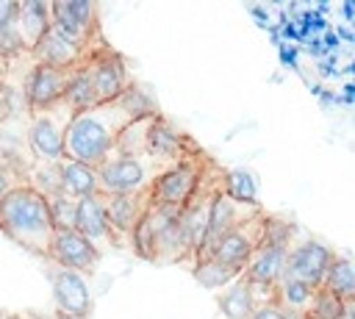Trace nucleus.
I'll return each instance as SVG.
<instances>
[{
  "label": "nucleus",
  "mask_w": 355,
  "mask_h": 319,
  "mask_svg": "<svg viewBox=\"0 0 355 319\" xmlns=\"http://www.w3.org/2000/svg\"><path fill=\"white\" fill-rule=\"evenodd\" d=\"M50 219L55 230H75L78 227V200L69 194H55L47 200Z\"/></svg>",
  "instance_id": "nucleus-29"
},
{
  "label": "nucleus",
  "mask_w": 355,
  "mask_h": 319,
  "mask_svg": "<svg viewBox=\"0 0 355 319\" xmlns=\"http://www.w3.org/2000/svg\"><path fill=\"white\" fill-rule=\"evenodd\" d=\"M258 214H263L261 202H241V200L225 194V189H222L216 194V200H214V211H211V222H208V236H205V244L197 252V261H208L225 236H230L236 227H241L244 222L255 219Z\"/></svg>",
  "instance_id": "nucleus-9"
},
{
  "label": "nucleus",
  "mask_w": 355,
  "mask_h": 319,
  "mask_svg": "<svg viewBox=\"0 0 355 319\" xmlns=\"http://www.w3.org/2000/svg\"><path fill=\"white\" fill-rule=\"evenodd\" d=\"M153 119H155V117H147V119H136V122H130V125L119 133V139H116L114 150L108 153V158L144 155V153H147V133H150Z\"/></svg>",
  "instance_id": "nucleus-25"
},
{
  "label": "nucleus",
  "mask_w": 355,
  "mask_h": 319,
  "mask_svg": "<svg viewBox=\"0 0 355 319\" xmlns=\"http://www.w3.org/2000/svg\"><path fill=\"white\" fill-rule=\"evenodd\" d=\"M225 194L241 202H258V183L241 166H225Z\"/></svg>",
  "instance_id": "nucleus-28"
},
{
  "label": "nucleus",
  "mask_w": 355,
  "mask_h": 319,
  "mask_svg": "<svg viewBox=\"0 0 355 319\" xmlns=\"http://www.w3.org/2000/svg\"><path fill=\"white\" fill-rule=\"evenodd\" d=\"M19 53L28 55V50H25V44H22V36H19L17 25L3 28V31H0V61H8V58H14V55H19Z\"/></svg>",
  "instance_id": "nucleus-31"
},
{
  "label": "nucleus",
  "mask_w": 355,
  "mask_h": 319,
  "mask_svg": "<svg viewBox=\"0 0 355 319\" xmlns=\"http://www.w3.org/2000/svg\"><path fill=\"white\" fill-rule=\"evenodd\" d=\"M341 319H355V300L344 302V316Z\"/></svg>",
  "instance_id": "nucleus-35"
},
{
  "label": "nucleus",
  "mask_w": 355,
  "mask_h": 319,
  "mask_svg": "<svg viewBox=\"0 0 355 319\" xmlns=\"http://www.w3.org/2000/svg\"><path fill=\"white\" fill-rule=\"evenodd\" d=\"M100 255H108L111 250H116V239L114 230L108 225L105 216V205H103V194L78 200V227H75Z\"/></svg>",
  "instance_id": "nucleus-17"
},
{
  "label": "nucleus",
  "mask_w": 355,
  "mask_h": 319,
  "mask_svg": "<svg viewBox=\"0 0 355 319\" xmlns=\"http://www.w3.org/2000/svg\"><path fill=\"white\" fill-rule=\"evenodd\" d=\"M103 205H105V216H108V225H111L114 239H116V250L119 247L130 250V236H133L136 225L144 219V214L150 211L153 194L150 191H141V194H114V197L103 194Z\"/></svg>",
  "instance_id": "nucleus-13"
},
{
  "label": "nucleus",
  "mask_w": 355,
  "mask_h": 319,
  "mask_svg": "<svg viewBox=\"0 0 355 319\" xmlns=\"http://www.w3.org/2000/svg\"><path fill=\"white\" fill-rule=\"evenodd\" d=\"M316 291H319V288H313V286H308V283H302V280H297V277H291V275H283V277L275 283V302H277L280 308H286L288 313L305 319L308 311H311V302H313Z\"/></svg>",
  "instance_id": "nucleus-22"
},
{
  "label": "nucleus",
  "mask_w": 355,
  "mask_h": 319,
  "mask_svg": "<svg viewBox=\"0 0 355 319\" xmlns=\"http://www.w3.org/2000/svg\"><path fill=\"white\" fill-rule=\"evenodd\" d=\"M222 189H225V166L211 155L208 164H205V172L200 178V183L194 189V194L189 197V202L180 211V230H183L186 244H189V252H191V269H194V261H197L200 247L205 244L208 222H211V211H214V200H216V194Z\"/></svg>",
  "instance_id": "nucleus-4"
},
{
  "label": "nucleus",
  "mask_w": 355,
  "mask_h": 319,
  "mask_svg": "<svg viewBox=\"0 0 355 319\" xmlns=\"http://www.w3.org/2000/svg\"><path fill=\"white\" fill-rule=\"evenodd\" d=\"M202 147L172 119H166L164 114H158L150 125V133H147V155L155 158L158 164H164L166 169L178 166L180 161H186L189 155L200 153Z\"/></svg>",
  "instance_id": "nucleus-11"
},
{
  "label": "nucleus",
  "mask_w": 355,
  "mask_h": 319,
  "mask_svg": "<svg viewBox=\"0 0 355 319\" xmlns=\"http://www.w3.org/2000/svg\"><path fill=\"white\" fill-rule=\"evenodd\" d=\"M166 172L164 164L155 158L144 155H128V158H105L97 166L100 178V194L114 197V194H141L150 191L153 183Z\"/></svg>",
  "instance_id": "nucleus-6"
},
{
  "label": "nucleus",
  "mask_w": 355,
  "mask_h": 319,
  "mask_svg": "<svg viewBox=\"0 0 355 319\" xmlns=\"http://www.w3.org/2000/svg\"><path fill=\"white\" fill-rule=\"evenodd\" d=\"M208 158H211V153L200 150V153L189 155L186 161H180L178 166L166 169V172L153 183V189H150L153 202H155V205H178V208H183V205L189 202V197L194 194L200 178H202Z\"/></svg>",
  "instance_id": "nucleus-8"
},
{
  "label": "nucleus",
  "mask_w": 355,
  "mask_h": 319,
  "mask_svg": "<svg viewBox=\"0 0 355 319\" xmlns=\"http://www.w3.org/2000/svg\"><path fill=\"white\" fill-rule=\"evenodd\" d=\"M100 258H103V255H100L78 230H55V233H53L47 261H53L55 266L92 275V272L97 269Z\"/></svg>",
  "instance_id": "nucleus-16"
},
{
  "label": "nucleus",
  "mask_w": 355,
  "mask_h": 319,
  "mask_svg": "<svg viewBox=\"0 0 355 319\" xmlns=\"http://www.w3.org/2000/svg\"><path fill=\"white\" fill-rule=\"evenodd\" d=\"M19 183H25L22 175H17V172L8 169V166H0V200H3L14 186H19Z\"/></svg>",
  "instance_id": "nucleus-34"
},
{
  "label": "nucleus",
  "mask_w": 355,
  "mask_h": 319,
  "mask_svg": "<svg viewBox=\"0 0 355 319\" xmlns=\"http://www.w3.org/2000/svg\"><path fill=\"white\" fill-rule=\"evenodd\" d=\"M47 264H50L47 266V277H50V288H53L55 316L89 319L92 311H94V300H92V288H89V275L55 266L53 261H47Z\"/></svg>",
  "instance_id": "nucleus-10"
},
{
  "label": "nucleus",
  "mask_w": 355,
  "mask_h": 319,
  "mask_svg": "<svg viewBox=\"0 0 355 319\" xmlns=\"http://www.w3.org/2000/svg\"><path fill=\"white\" fill-rule=\"evenodd\" d=\"M53 25V11L47 0H22L19 3V17H17V31L22 36V44L28 53L47 36Z\"/></svg>",
  "instance_id": "nucleus-19"
},
{
  "label": "nucleus",
  "mask_w": 355,
  "mask_h": 319,
  "mask_svg": "<svg viewBox=\"0 0 355 319\" xmlns=\"http://www.w3.org/2000/svg\"><path fill=\"white\" fill-rule=\"evenodd\" d=\"M25 183L39 191L44 200L55 197V194H64V183H61V161L58 164H50V161H33L28 175H25Z\"/></svg>",
  "instance_id": "nucleus-24"
},
{
  "label": "nucleus",
  "mask_w": 355,
  "mask_h": 319,
  "mask_svg": "<svg viewBox=\"0 0 355 319\" xmlns=\"http://www.w3.org/2000/svg\"><path fill=\"white\" fill-rule=\"evenodd\" d=\"M252 319H300V316L288 313L286 308H280V305L272 300V302H266V305L255 308V316H252Z\"/></svg>",
  "instance_id": "nucleus-32"
},
{
  "label": "nucleus",
  "mask_w": 355,
  "mask_h": 319,
  "mask_svg": "<svg viewBox=\"0 0 355 319\" xmlns=\"http://www.w3.org/2000/svg\"><path fill=\"white\" fill-rule=\"evenodd\" d=\"M191 275H194V280H197L202 288H211V291H222V288H227V286L239 277V272H233L230 266H222V264L214 261V258L197 261L194 269H191Z\"/></svg>",
  "instance_id": "nucleus-27"
},
{
  "label": "nucleus",
  "mask_w": 355,
  "mask_h": 319,
  "mask_svg": "<svg viewBox=\"0 0 355 319\" xmlns=\"http://www.w3.org/2000/svg\"><path fill=\"white\" fill-rule=\"evenodd\" d=\"M67 80H69V69L33 64L25 75V83H22L28 111H42V108H50V105L61 103L64 92H67Z\"/></svg>",
  "instance_id": "nucleus-15"
},
{
  "label": "nucleus",
  "mask_w": 355,
  "mask_h": 319,
  "mask_svg": "<svg viewBox=\"0 0 355 319\" xmlns=\"http://www.w3.org/2000/svg\"><path fill=\"white\" fill-rule=\"evenodd\" d=\"M341 316H344V300L330 294L327 288H319L305 319H341Z\"/></svg>",
  "instance_id": "nucleus-30"
},
{
  "label": "nucleus",
  "mask_w": 355,
  "mask_h": 319,
  "mask_svg": "<svg viewBox=\"0 0 355 319\" xmlns=\"http://www.w3.org/2000/svg\"><path fill=\"white\" fill-rule=\"evenodd\" d=\"M322 288H327L330 294L341 297L344 302L355 300V264L344 255H336V261L330 264L327 275H324V283Z\"/></svg>",
  "instance_id": "nucleus-26"
},
{
  "label": "nucleus",
  "mask_w": 355,
  "mask_h": 319,
  "mask_svg": "<svg viewBox=\"0 0 355 319\" xmlns=\"http://www.w3.org/2000/svg\"><path fill=\"white\" fill-rule=\"evenodd\" d=\"M89 69H92V80H94V92L100 103H111L116 97H122L136 80L128 72L125 58L116 50H103L97 55L89 58Z\"/></svg>",
  "instance_id": "nucleus-14"
},
{
  "label": "nucleus",
  "mask_w": 355,
  "mask_h": 319,
  "mask_svg": "<svg viewBox=\"0 0 355 319\" xmlns=\"http://www.w3.org/2000/svg\"><path fill=\"white\" fill-rule=\"evenodd\" d=\"M19 17V3L17 0H0V31L8 25H17Z\"/></svg>",
  "instance_id": "nucleus-33"
},
{
  "label": "nucleus",
  "mask_w": 355,
  "mask_h": 319,
  "mask_svg": "<svg viewBox=\"0 0 355 319\" xmlns=\"http://www.w3.org/2000/svg\"><path fill=\"white\" fill-rule=\"evenodd\" d=\"M64 103H67L75 114L100 105L97 92H94V80H92L89 61L80 64V67H75V69H69V80H67V92H64Z\"/></svg>",
  "instance_id": "nucleus-23"
},
{
  "label": "nucleus",
  "mask_w": 355,
  "mask_h": 319,
  "mask_svg": "<svg viewBox=\"0 0 355 319\" xmlns=\"http://www.w3.org/2000/svg\"><path fill=\"white\" fill-rule=\"evenodd\" d=\"M31 58H33V64H44V67H55V69H75V67L86 64L92 55H89V53H83L80 47L69 44L67 39H61V36L53 31V25H50L47 36L33 47Z\"/></svg>",
  "instance_id": "nucleus-18"
},
{
  "label": "nucleus",
  "mask_w": 355,
  "mask_h": 319,
  "mask_svg": "<svg viewBox=\"0 0 355 319\" xmlns=\"http://www.w3.org/2000/svg\"><path fill=\"white\" fill-rule=\"evenodd\" d=\"M266 211L263 214H258L255 219H250V222H244L241 227H236L230 236H225L222 241H219V247L214 250V261H219L222 266H230L233 272H244V266H247V261L252 258V252L258 250V244L263 241V236H266Z\"/></svg>",
  "instance_id": "nucleus-12"
},
{
  "label": "nucleus",
  "mask_w": 355,
  "mask_h": 319,
  "mask_svg": "<svg viewBox=\"0 0 355 319\" xmlns=\"http://www.w3.org/2000/svg\"><path fill=\"white\" fill-rule=\"evenodd\" d=\"M216 308L222 319H252L255 316V300L250 283L239 275L227 288L216 291Z\"/></svg>",
  "instance_id": "nucleus-20"
},
{
  "label": "nucleus",
  "mask_w": 355,
  "mask_h": 319,
  "mask_svg": "<svg viewBox=\"0 0 355 319\" xmlns=\"http://www.w3.org/2000/svg\"><path fill=\"white\" fill-rule=\"evenodd\" d=\"M130 122H136V119L125 108L122 97L75 114L69 122L67 139H64V158H72V161H80V164H89L97 169L108 158L119 133Z\"/></svg>",
  "instance_id": "nucleus-1"
},
{
  "label": "nucleus",
  "mask_w": 355,
  "mask_h": 319,
  "mask_svg": "<svg viewBox=\"0 0 355 319\" xmlns=\"http://www.w3.org/2000/svg\"><path fill=\"white\" fill-rule=\"evenodd\" d=\"M72 117L75 111L64 100L50 108L28 114L25 141H28V153L33 161H50V164L64 161V139H67Z\"/></svg>",
  "instance_id": "nucleus-5"
},
{
  "label": "nucleus",
  "mask_w": 355,
  "mask_h": 319,
  "mask_svg": "<svg viewBox=\"0 0 355 319\" xmlns=\"http://www.w3.org/2000/svg\"><path fill=\"white\" fill-rule=\"evenodd\" d=\"M61 183H64V194H69L75 200H86V197L100 194L97 169L89 166V164L72 161V158H64L61 161Z\"/></svg>",
  "instance_id": "nucleus-21"
},
{
  "label": "nucleus",
  "mask_w": 355,
  "mask_h": 319,
  "mask_svg": "<svg viewBox=\"0 0 355 319\" xmlns=\"http://www.w3.org/2000/svg\"><path fill=\"white\" fill-rule=\"evenodd\" d=\"M53 319H80V316H53Z\"/></svg>",
  "instance_id": "nucleus-37"
},
{
  "label": "nucleus",
  "mask_w": 355,
  "mask_h": 319,
  "mask_svg": "<svg viewBox=\"0 0 355 319\" xmlns=\"http://www.w3.org/2000/svg\"><path fill=\"white\" fill-rule=\"evenodd\" d=\"M297 233V225L286 216L269 214L266 216V236L258 244V250L252 252V258L247 261L241 277L252 286H266L275 288V283L283 277L286 272V261H288V244Z\"/></svg>",
  "instance_id": "nucleus-3"
},
{
  "label": "nucleus",
  "mask_w": 355,
  "mask_h": 319,
  "mask_svg": "<svg viewBox=\"0 0 355 319\" xmlns=\"http://www.w3.org/2000/svg\"><path fill=\"white\" fill-rule=\"evenodd\" d=\"M0 319H17V316H11V313H3V311H0Z\"/></svg>",
  "instance_id": "nucleus-36"
},
{
  "label": "nucleus",
  "mask_w": 355,
  "mask_h": 319,
  "mask_svg": "<svg viewBox=\"0 0 355 319\" xmlns=\"http://www.w3.org/2000/svg\"><path fill=\"white\" fill-rule=\"evenodd\" d=\"M336 255L338 252L333 247H327L324 241H319L311 233L297 227V233L288 244V261H286L283 275H291V277H297V280H302L313 288H322L324 275H327L330 264L336 261Z\"/></svg>",
  "instance_id": "nucleus-7"
},
{
  "label": "nucleus",
  "mask_w": 355,
  "mask_h": 319,
  "mask_svg": "<svg viewBox=\"0 0 355 319\" xmlns=\"http://www.w3.org/2000/svg\"><path fill=\"white\" fill-rule=\"evenodd\" d=\"M0 233L19 247H25L33 255L47 258L50 241H53V219L47 200L33 191L28 183L14 186L0 200Z\"/></svg>",
  "instance_id": "nucleus-2"
}]
</instances>
